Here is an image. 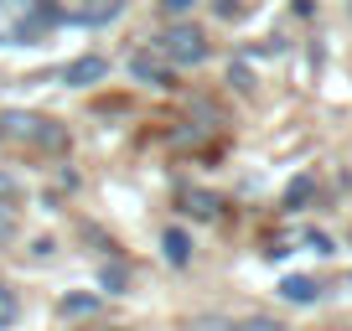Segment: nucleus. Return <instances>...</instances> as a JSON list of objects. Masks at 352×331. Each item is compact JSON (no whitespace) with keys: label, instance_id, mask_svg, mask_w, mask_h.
<instances>
[{"label":"nucleus","instance_id":"nucleus-2","mask_svg":"<svg viewBox=\"0 0 352 331\" xmlns=\"http://www.w3.org/2000/svg\"><path fill=\"white\" fill-rule=\"evenodd\" d=\"M0 140H21L36 150H67V130L42 114H0Z\"/></svg>","mask_w":352,"mask_h":331},{"label":"nucleus","instance_id":"nucleus-18","mask_svg":"<svg viewBox=\"0 0 352 331\" xmlns=\"http://www.w3.org/2000/svg\"><path fill=\"white\" fill-rule=\"evenodd\" d=\"M16 228V218H11V212H6V202H0V238H6V233H11Z\"/></svg>","mask_w":352,"mask_h":331},{"label":"nucleus","instance_id":"nucleus-6","mask_svg":"<svg viewBox=\"0 0 352 331\" xmlns=\"http://www.w3.org/2000/svg\"><path fill=\"white\" fill-rule=\"evenodd\" d=\"M104 73H109V62H104V57H78V62L63 73V83H67V89H88V83H99Z\"/></svg>","mask_w":352,"mask_h":331},{"label":"nucleus","instance_id":"nucleus-14","mask_svg":"<svg viewBox=\"0 0 352 331\" xmlns=\"http://www.w3.org/2000/svg\"><path fill=\"white\" fill-rule=\"evenodd\" d=\"M311 187H316V181L311 176H300V181H290V192H285V207H300V202L311 197Z\"/></svg>","mask_w":352,"mask_h":331},{"label":"nucleus","instance_id":"nucleus-10","mask_svg":"<svg viewBox=\"0 0 352 331\" xmlns=\"http://www.w3.org/2000/svg\"><path fill=\"white\" fill-rule=\"evenodd\" d=\"M182 202H187L192 218H212L218 212V197H208V192H182Z\"/></svg>","mask_w":352,"mask_h":331},{"label":"nucleus","instance_id":"nucleus-5","mask_svg":"<svg viewBox=\"0 0 352 331\" xmlns=\"http://www.w3.org/2000/svg\"><path fill=\"white\" fill-rule=\"evenodd\" d=\"M63 11L73 16L78 26H104L124 11V0H63Z\"/></svg>","mask_w":352,"mask_h":331},{"label":"nucleus","instance_id":"nucleus-11","mask_svg":"<svg viewBox=\"0 0 352 331\" xmlns=\"http://www.w3.org/2000/svg\"><path fill=\"white\" fill-rule=\"evenodd\" d=\"M16 316H21V300H16V290H6V285H0V331H6V326H16Z\"/></svg>","mask_w":352,"mask_h":331},{"label":"nucleus","instance_id":"nucleus-19","mask_svg":"<svg viewBox=\"0 0 352 331\" xmlns=\"http://www.w3.org/2000/svg\"><path fill=\"white\" fill-rule=\"evenodd\" d=\"M347 331H352V326H347Z\"/></svg>","mask_w":352,"mask_h":331},{"label":"nucleus","instance_id":"nucleus-15","mask_svg":"<svg viewBox=\"0 0 352 331\" xmlns=\"http://www.w3.org/2000/svg\"><path fill=\"white\" fill-rule=\"evenodd\" d=\"M233 331H285L280 321H270V316H249V321H239Z\"/></svg>","mask_w":352,"mask_h":331},{"label":"nucleus","instance_id":"nucleus-9","mask_svg":"<svg viewBox=\"0 0 352 331\" xmlns=\"http://www.w3.org/2000/svg\"><path fill=\"white\" fill-rule=\"evenodd\" d=\"M63 316H94L99 310V295H88V290H78V295H63Z\"/></svg>","mask_w":352,"mask_h":331},{"label":"nucleus","instance_id":"nucleus-16","mask_svg":"<svg viewBox=\"0 0 352 331\" xmlns=\"http://www.w3.org/2000/svg\"><path fill=\"white\" fill-rule=\"evenodd\" d=\"M192 5H197V0H161V11H166V16H187Z\"/></svg>","mask_w":352,"mask_h":331},{"label":"nucleus","instance_id":"nucleus-8","mask_svg":"<svg viewBox=\"0 0 352 331\" xmlns=\"http://www.w3.org/2000/svg\"><path fill=\"white\" fill-rule=\"evenodd\" d=\"M161 254L171 259V264H187V259H192V238L182 228H166L161 233Z\"/></svg>","mask_w":352,"mask_h":331},{"label":"nucleus","instance_id":"nucleus-13","mask_svg":"<svg viewBox=\"0 0 352 331\" xmlns=\"http://www.w3.org/2000/svg\"><path fill=\"white\" fill-rule=\"evenodd\" d=\"M228 83H233L239 93H249V89H254V73H249V62H243V57H239V62L228 67Z\"/></svg>","mask_w":352,"mask_h":331},{"label":"nucleus","instance_id":"nucleus-7","mask_svg":"<svg viewBox=\"0 0 352 331\" xmlns=\"http://www.w3.org/2000/svg\"><path fill=\"white\" fill-rule=\"evenodd\" d=\"M280 295H285L290 306H311V300H316L321 290H316V279H306V275H290V279H280Z\"/></svg>","mask_w":352,"mask_h":331},{"label":"nucleus","instance_id":"nucleus-12","mask_svg":"<svg viewBox=\"0 0 352 331\" xmlns=\"http://www.w3.org/2000/svg\"><path fill=\"white\" fill-rule=\"evenodd\" d=\"M99 285L109 290V295H120V290L130 285V275H124V264H104V269H99Z\"/></svg>","mask_w":352,"mask_h":331},{"label":"nucleus","instance_id":"nucleus-1","mask_svg":"<svg viewBox=\"0 0 352 331\" xmlns=\"http://www.w3.org/2000/svg\"><path fill=\"white\" fill-rule=\"evenodd\" d=\"M52 26L47 0H0V47H26Z\"/></svg>","mask_w":352,"mask_h":331},{"label":"nucleus","instance_id":"nucleus-3","mask_svg":"<svg viewBox=\"0 0 352 331\" xmlns=\"http://www.w3.org/2000/svg\"><path fill=\"white\" fill-rule=\"evenodd\" d=\"M155 52H161L171 67H197V62H208V36H202L197 26H182V21H176L171 32L155 36Z\"/></svg>","mask_w":352,"mask_h":331},{"label":"nucleus","instance_id":"nucleus-17","mask_svg":"<svg viewBox=\"0 0 352 331\" xmlns=\"http://www.w3.org/2000/svg\"><path fill=\"white\" fill-rule=\"evenodd\" d=\"M16 197V176H11V171H0V202H11Z\"/></svg>","mask_w":352,"mask_h":331},{"label":"nucleus","instance_id":"nucleus-4","mask_svg":"<svg viewBox=\"0 0 352 331\" xmlns=\"http://www.w3.org/2000/svg\"><path fill=\"white\" fill-rule=\"evenodd\" d=\"M130 78H140L151 89H176V67L166 62V57H155L151 47H145V52H130Z\"/></svg>","mask_w":352,"mask_h":331}]
</instances>
